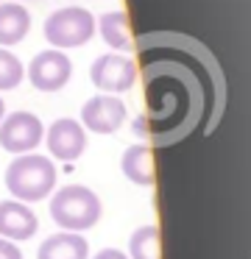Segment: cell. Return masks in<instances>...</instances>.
I'll return each mask as SVG.
<instances>
[{
	"instance_id": "6da1fadb",
	"label": "cell",
	"mask_w": 251,
	"mask_h": 259,
	"mask_svg": "<svg viewBox=\"0 0 251 259\" xmlns=\"http://www.w3.org/2000/svg\"><path fill=\"white\" fill-rule=\"evenodd\" d=\"M142 84V112L131 131L151 148H170L204 128L212 134L229 101L226 78L206 45L176 31H154L131 42Z\"/></svg>"
},
{
	"instance_id": "7a4b0ae2",
	"label": "cell",
	"mask_w": 251,
	"mask_h": 259,
	"mask_svg": "<svg viewBox=\"0 0 251 259\" xmlns=\"http://www.w3.org/2000/svg\"><path fill=\"white\" fill-rule=\"evenodd\" d=\"M6 187L14 201H45L56 190V164L42 153H22L6 167Z\"/></svg>"
},
{
	"instance_id": "3957f363",
	"label": "cell",
	"mask_w": 251,
	"mask_h": 259,
	"mask_svg": "<svg viewBox=\"0 0 251 259\" xmlns=\"http://www.w3.org/2000/svg\"><path fill=\"white\" fill-rule=\"evenodd\" d=\"M100 212H103L100 198L84 184H67L61 190H56L53 198H50L53 223L64 231H73V234L89 231L100 220Z\"/></svg>"
},
{
	"instance_id": "277c9868",
	"label": "cell",
	"mask_w": 251,
	"mask_h": 259,
	"mask_svg": "<svg viewBox=\"0 0 251 259\" xmlns=\"http://www.w3.org/2000/svg\"><path fill=\"white\" fill-rule=\"evenodd\" d=\"M42 34L48 45L56 51H70V48H81L95 36V17L84 6H67L53 12L42 25Z\"/></svg>"
},
{
	"instance_id": "5b68a950",
	"label": "cell",
	"mask_w": 251,
	"mask_h": 259,
	"mask_svg": "<svg viewBox=\"0 0 251 259\" xmlns=\"http://www.w3.org/2000/svg\"><path fill=\"white\" fill-rule=\"evenodd\" d=\"M45 140V125L33 112H11L0 120V148L9 153H33Z\"/></svg>"
},
{
	"instance_id": "8992f818",
	"label": "cell",
	"mask_w": 251,
	"mask_h": 259,
	"mask_svg": "<svg viewBox=\"0 0 251 259\" xmlns=\"http://www.w3.org/2000/svg\"><path fill=\"white\" fill-rule=\"evenodd\" d=\"M89 81L103 95H120V92L131 90L137 81V64L120 53H103L89 67Z\"/></svg>"
},
{
	"instance_id": "52a82bcc",
	"label": "cell",
	"mask_w": 251,
	"mask_h": 259,
	"mask_svg": "<svg viewBox=\"0 0 251 259\" xmlns=\"http://www.w3.org/2000/svg\"><path fill=\"white\" fill-rule=\"evenodd\" d=\"M73 78V62L64 51H42L31 59L28 64V81L33 84V90L39 92H59L67 87V81Z\"/></svg>"
},
{
	"instance_id": "ba28073f",
	"label": "cell",
	"mask_w": 251,
	"mask_h": 259,
	"mask_svg": "<svg viewBox=\"0 0 251 259\" xmlns=\"http://www.w3.org/2000/svg\"><path fill=\"white\" fill-rule=\"evenodd\" d=\"M126 123V103L117 95H92L81 106V125L92 134H115Z\"/></svg>"
},
{
	"instance_id": "9c48e42d",
	"label": "cell",
	"mask_w": 251,
	"mask_h": 259,
	"mask_svg": "<svg viewBox=\"0 0 251 259\" xmlns=\"http://www.w3.org/2000/svg\"><path fill=\"white\" fill-rule=\"evenodd\" d=\"M87 151V131L78 120L61 117L48 128V153L59 162H76Z\"/></svg>"
},
{
	"instance_id": "30bf717a",
	"label": "cell",
	"mask_w": 251,
	"mask_h": 259,
	"mask_svg": "<svg viewBox=\"0 0 251 259\" xmlns=\"http://www.w3.org/2000/svg\"><path fill=\"white\" fill-rule=\"evenodd\" d=\"M39 229L33 209L22 201H0V237L11 242L31 240Z\"/></svg>"
},
{
	"instance_id": "8fae6325",
	"label": "cell",
	"mask_w": 251,
	"mask_h": 259,
	"mask_svg": "<svg viewBox=\"0 0 251 259\" xmlns=\"http://www.w3.org/2000/svg\"><path fill=\"white\" fill-rule=\"evenodd\" d=\"M89 256V245L81 234L73 231H59L50 234L48 240H42L37 251V259H87Z\"/></svg>"
},
{
	"instance_id": "7c38bea8",
	"label": "cell",
	"mask_w": 251,
	"mask_h": 259,
	"mask_svg": "<svg viewBox=\"0 0 251 259\" xmlns=\"http://www.w3.org/2000/svg\"><path fill=\"white\" fill-rule=\"evenodd\" d=\"M123 176L137 187H151L154 184V148L151 145H131L126 148L120 159Z\"/></svg>"
},
{
	"instance_id": "4fadbf2b",
	"label": "cell",
	"mask_w": 251,
	"mask_h": 259,
	"mask_svg": "<svg viewBox=\"0 0 251 259\" xmlns=\"http://www.w3.org/2000/svg\"><path fill=\"white\" fill-rule=\"evenodd\" d=\"M31 31V14L22 3H0V48L17 45Z\"/></svg>"
},
{
	"instance_id": "5bb4252c",
	"label": "cell",
	"mask_w": 251,
	"mask_h": 259,
	"mask_svg": "<svg viewBox=\"0 0 251 259\" xmlns=\"http://www.w3.org/2000/svg\"><path fill=\"white\" fill-rule=\"evenodd\" d=\"M95 28H100V36L115 51H131V28H128L126 12H106L100 20H95Z\"/></svg>"
},
{
	"instance_id": "9a60e30c",
	"label": "cell",
	"mask_w": 251,
	"mask_h": 259,
	"mask_svg": "<svg viewBox=\"0 0 251 259\" xmlns=\"http://www.w3.org/2000/svg\"><path fill=\"white\" fill-rule=\"evenodd\" d=\"M128 259H162L159 229L156 226H139L128 237Z\"/></svg>"
},
{
	"instance_id": "2e32d148",
	"label": "cell",
	"mask_w": 251,
	"mask_h": 259,
	"mask_svg": "<svg viewBox=\"0 0 251 259\" xmlns=\"http://www.w3.org/2000/svg\"><path fill=\"white\" fill-rule=\"evenodd\" d=\"M25 78V67L11 51L0 48V90H17Z\"/></svg>"
},
{
	"instance_id": "e0dca14e",
	"label": "cell",
	"mask_w": 251,
	"mask_h": 259,
	"mask_svg": "<svg viewBox=\"0 0 251 259\" xmlns=\"http://www.w3.org/2000/svg\"><path fill=\"white\" fill-rule=\"evenodd\" d=\"M0 259H22V253H20V248H17V242L3 240V237H0Z\"/></svg>"
},
{
	"instance_id": "ac0fdd59",
	"label": "cell",
	"mask_w": 251,
	"mask_h": 259,
	"mask_svg": "<svg viewBox=\"0 0 251 259\" xmlns=\"http://www.w3.org/2000/svg\"><path fill=\"white\" fill-rule=\"evenodd\" d=\"M92 259H128V256L123 251H117V248H100Z\"/></svg>"
},
{
	"instance_id": "d6986e66",
	"label": "cell",
	"mask_w": 251,
	"mask_h": 259,
	"mask_svg": "<svg viewBox=\"0 0 251 259\" xmlns=\"http://www.w3.org/2000/svg\"><path fill=\"white\" fill-rule=\"evenodd\" d=\"M6 117V103H3V98H0V120Z\"/></svg>"
}]
</instances>
